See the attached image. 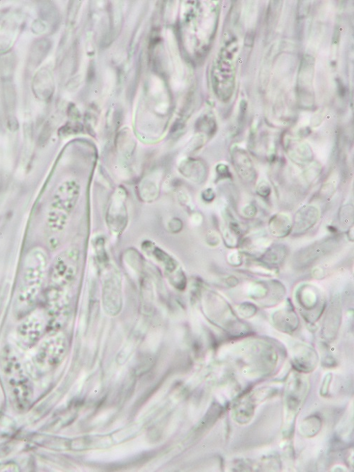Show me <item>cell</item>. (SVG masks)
Instances as JSON below:
<instances>
[{"mask_svg":"<svg viewBox=\"0 0 354 472\" xmlns=\"http://www.w3.org/2000/svg\"><path fill=\"white\" fill-rule=\"evenodd\" d=\"M79 194V187L74 181L62 185L54 194L47 216V227L51 234L64 231Z\"/></svg>","mask_w":354,"mask_h":472,"instance_id":"obj_3","label":"cell"},{"mask_svg":"<svg viewBox=\"0 0 354 472\" xmlns=\"http://www.w3.org/2000/svg\"><path fill=\"white\" fill-rule=\"evenodd\" d=\"M79 254L75 249L61 254L51 265L45 294H66L75 279Z\"/></svg>","mask_w":354,"mask_h":472,"instance_id":"obj_4","label":"cell"},{"mask_svg":"<svg viewBox=\"0 0 354 472\" xmlns=\"http://www.w3.org/2000/svg\"><path fill=\"white\" fill-rule=\"evenodd\" d=\"M270 187L266 182L261 183L257 189L259 196L263 197H267L270 193Z\"/></svg>","mask_w":354,"mask_h":472,"instance_id":"obj_7","label":"cell"},{"mask_svg":"<svg viewBox=\"0 0 354 472\" xmlns=\"http://www.w3.org/2000/svg\"><path fill=\"white\" fill-rule=\"evenodd\" d=\"M1 366L14 406L21 411L26 410L31 406L33 400V387L28 377L23 373L18 357L10 348L7 347L3 350Z\"/></svg>","mask_w":354,"mask_h":472,"instance_id":"obj_2","label":"cell"},{"mask_svg":"<svg viewBox=\"0 0 354 472\" xmlns=\"http://www.w3.org/2000/svg\"><path fill=\"white\" fill-rule=\"evenodd\" d=\"M31 314L24 317V321L17 330L19 343L26 348L36 345L46 330V323L43 316Z\"/></svg>","mask_w":354,"mask_h":472,"instance_id":"obj_5","label":"cell"},{"mask_svg":"<svg viewBox=\"0 0 354 472\" xmlns=\"http://www.w3.org/2000/svg\"><path fill=\"white\" fill-rule=\"evenodd\" d=\"M65 351L61 337L50 338L39 347L35 358L36 364L42 370L50 369L58 366Z\"/></svg>","mask_w":354,"mask_h":472,"instance_id":"obj_6","label":"cell"},{"mask_svg":"<svg viewBox=\"0 0 354 472\" xmlns=\"http://www.w3.org/2000/svg\"><path fill=\"white\" fill-rule=\"evenodd\" d=\"M48 266L47 255L35 248L27 255L16 294L14 313L22 319L32 312L41 294Z\"/></svg>","mask_w":354,"mask_h":472,"instance_id":"obj_1","label":"cell"}]
</instances>
